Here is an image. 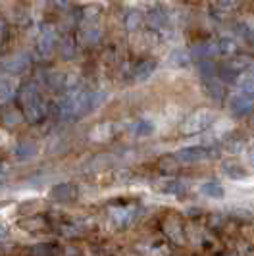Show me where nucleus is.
<instances>
[{"label": "nucleus", "instance_id": "nucleus-1", "mask_svg": "<svg viewBox=\"0 0 254 256\" xmlns=\"http://www.w3.org/2000/svg\"><path fill=\"white\" fill-rule=\"evenodd\" d=\"M16 104L22 110L24 122L37 126L42 120H46L48 104L40 94V89L35 81H24L16 90Z\"/></svg>", "mask_w": 254, "mask_h": 256}, {"label": "nucleus", "instance_id": "nucleus-2", "mask_svg": "<svg viewBox=\"0 0 254 256\" xmlns=\"http://www.w3.org/2000/svg\"><path fill=\"white\" fill-rule=\"evenodd\" d=\"M58 48V35L54 29H44L38 35L37 42H35V56L38 60H46L50 58L54 50Z\"/></svg>", "mask_w": 254, "mask_h": 256}, {"label": "nucleus", "instance_id": "nucleus-3", "mask_svg": "<svg viewBox=\"0 0 254 256\" xmlns=\"http://www.w3.org/2000/svg\"><path fill=\"white\" fill-rule=\"evenodd\" d=\"M0 124L6 129H16L24 124L22 110L16 102H2L0 104Z\"/></svg>", "mask_w": 254, "mask_h": 256}, {"label": "nucleus", "instance_id": "nucleus-4", "mask_svg": "<svg viewBox=\"0 0 254 256\" xmlns=\"http://www.w3.org/2000/svg\"><path fill=\"white\" fill-rule=\"evenodd\" d=\"M212 122H214V112H212V110H198V112H194V114L185 122L183 131H185V133H198V131H202V129L208 128Z\"/></svg>", "mask_w": 254, "mask_h": 256}, {"label": "nucleus", "instance_id": "nucleus-5", "mask_svg": "<svg viewBox=\"0 0 254 256\" xmlns=\"http://www.w3.org/2000/svg\"><path fill=\"white\" fill-rule=\"evenodd\" d=\"M50 198L58 200V202H74L79 198V187L76 183H70V181L56 183L50 189Z\"/></svg>", "mask_w": 254, "mask_h": 256}, {"label": "nucleus", "instance_id": "nucleus-6", "mask_svg": "<svg viewBox=\"0 0 254 256\" xmlns=\"http://www.w3.org/2000/svg\"><path fill=\"white\" fill-rule=\"evenodd\" d=\"M214 154L210 152V148H204V146H185L178 150L176 158L183 164H194V162H202L204 158H210Z\"/></svg>", "mask_w": 254, "mask_h": 256}, {"label": "nucleus", "instance_id": "nucleus-7", "mask_svg": "<svg viewBox=\"0 0 254 256\" xmlns=\"http://www.w3.org/2000/svg\"><path fill=\"white\" fill-rule=\"evenodd\" d=\"M135 218V208L131 206H120V208H112L110 210V220L118 228H127Z\"/></svg>", "mask_w": 254, "mask_h": 256}, {"label": "nucleus", "instance_id": "nucleus-8", "mask_svg": "<svg viewBox=\"0 0 254 256\" xmlns=\"http://www.w3.org/2000/svg\"><path fill=\"white\" fill-rule=\"evenodd\" d=\"M190 56H194V58H202V60H208V58H214L218 54H222L220 52V44H218L216 40H208V42H200V44H196V46H192L189 50Z\"/></svg>", "mask_w": 254, "mask_h": 256}, {"label": "nucleus", "instance_id": "nucleus-9", "mask_svg": "<svg viewBox=\"0 0 254 256\" xmlns=\"http://www.w3.org/2000/svg\"><path fill=\"white\" fill-rule=\"evenodd\" d=\"M254 108V104L250 98H246V96H242V94H233L231 98H229V110L233 112L235 116H246L250 114Z\"/></svg>", "mask_w": 254, "mask_h": 256}, {"label": "nucleus", "instance_id": "nucleus-10", "mask_svg": "<svg viewBox=\"0 0 254 256\" xmlns=\"http://www.w3.org/2000/svg\"><path fill=\"white\" fill-rule=\"evenodd\" d=\"M14 156L18 160H29L33 156H37V142L24 139V141H18L14 146Z\"/></svg>", "mask_w": 254, "mask_h": 256}, {"label": "nucleus", "instance_id": "nucleus-11", "mask_svg": "<svg viewBox=\"0 0 254 256\" xmlns=\"http://www.w3.org/2000/svg\"><path fill=\"white\" fill-rule=\"evenodd\" d=\"M27 68H29V58H27V54H18V56L10 58V60L4 64V70H6L8 74H14V76L26 74Z\"/></svg>", "mask_w": 254, "mask_h": 256}, {"label": "nucleus", "instance_id": "nucleus-12", "mask_svg": "<svg viewBox=\"0 0 254 256\" xmlns=\"http://www.w3.org/2000/svg\"><path fill=\"white\" fill-rule=\"evenodd\" d=\"M154 131H156V126H154L152 120H137L129 128V133L133 137H150Z\"/></svg>", "mask_w": 254, "mask_h": 256}, {"label": "nucleus", "instance_id": "nucleus-13", "mask_svg": "<svg viewBox=\"0 0 254 256\" xmlns=\"http://www.w3.org/2000/svg\"><path fill=\"white\" fill-rule=\"evenodd\" d=\"M154 70H156L154 60H142L133 68V77H135V81H146L154 74Z\"/></svg>", "mask_w": 254, "mask_h": 256}, {"label": "nucleus", "instance_id": "nucleus-14", "mask_svg": "<svg viewBox=\"0 0 254 256\" xmlns=\"http://www.w3.org/2000/svg\"><path fill=\"white\" fill-rule=\"evenodd\" d=\"M58 52L64 60H72L77 52V42L74 37H64L58 38Z\"/></svg>", "mask_w": 254, "mask_h": 256}, {"label": "nucleus", "instance_id": "nucleus-15", "mask_svg": "<svg viewBox=\"0 0 254 256\" xmlns=\"http://www.w3.org/2000/svg\"><path fill=\"white\" fill-rule=\"evenodd\" d=\"M200 194L204 196H208V198H224V194H226V189L222 187V183H218V181H206L200 185Z\"/></svg>", "mask_w": 254, "mask_h": 256}, {"label": "nucleus", "instance_id": "nucleus-16", "mask_svg": "<svg viewBox=\"0 0 254 256\" xmlns=\"http://www.w3.org/2000/svg\"><path fill=\"white\" fill-rule=\"evenodd\" d=\"M222 172L228 176L229 180H233V181H241V180H246V178H248V172H246L242 166H239V164H233V162L222 164Z\"/></svg>", "mask_w": 254, "mask_h": 256}, {"label": "nucleus", "instance_id": "nucleus-17", "mask_svg": "<svg viewBox=\"0 0 254 256\" xmlns=\"http://www.w3.org/2000/svg\"><path fill=\"white\" fill-rule=\"evenodd\" d=\"M16 83L8 77H2L0 79V100L2 102H10V98L16 96Z\"/></svg>", "mask_w": 254, "mask_h": 256}, {"label": "nucleus", "instance_id": "nucleus-18", "mask_svg": "<svg viewBox=\"0 0 254 256\" xmlns=\"http://www.w3.org/2000/svg\"><path fill=\"white\" fill-rule=\"evenodd\" d=\"M237 81V85H239V89H241V94L242 96H246V98H254V77H246L244 74L235 79Z\"/></svg>", "mask_w": 254, "mask_h": 256}, {"label": "nucleus", "instance_id": "nucleus-19", "mask_svg": "<svg viewBox=\"0 0 254 256\" xmlns=\"http://www.w3.org/2000/svg\"><path fill=\"white\" fill-rule=\"evenodd\" d=\"M204 90L214 100H222V96H224V87H222V83L218 79H206L204 81Z\"/></svg>", "mask_w": 254, "mask_h": 256}, {"label": "nucleus", "instance_id": "nucleus-20", "mask_svg": "<svg viewBox=\"0 0 254 256\" xmlns=\"http://www.w3.org/2000/svg\"><path fill=\"white\" fill-rule=\"evenodd\" d=\"M79 40L83 44H87V46H92V44H96L100 40V31L96 27H87V29H83L79 33Z\"/></svg>", "mask_w": 254, "mask_h": 256}, {"label": "nucleus", "instance_id": "nucleus-21", "mask_svg": "<svg viewBox=\"0 0 254 256\" xmlns=\"http://www.w3.org/2000/svg\"><path fill=\"white\" fill-rule=\"evenodd\" d=\"M170 66H185L190 62V54L189 50H185V48H178V50H174L170 54Z\"/></svg>", "mask_w": 254, "mask_h": 256}, {"label": "nucleus", "instance_id": "nucleus-22", "mask_svg": "<svg viewBox=\"0 0 254 256\" xmlns=\"http://www.w3.org/2000/svg\"><path fill=\"white\" fill-rule=\"evenodd\" d=\"M112 135V124H100L90 131V139L92 141H106Z\"/></svg>", "mask_w": 254, "mask_h": 256}, {"label": "nucleus", "instance_id": "nucleus-23", "mask_svg": "<svg viewBox=\"0 0 254 256\" xmlns=\"http://www.w3.org/2000/svg\"><path fill=\"white\" fill-rule=\"evenodd\" d=\"M146 22H148V26L154 27V29H160V27L168 26V16H166V12H160V10H156V12L148 14Z\"/></svg>", "mask_w": 254, "mask_h": 256}, {"label": "nucleus", "instance_id": "nucleus-24", "mask_svg": "<svg viewBox=\"0 0 254 256\" xmlns=\"http://www.w3.org/2000/svg\"><path fill=\"white\" fill-rule=\"evenodd\" d=\"M124 24H126V29L135 31V29L140 27V24H142V16H140V12H137V10H131V12H127Z\"/></svg>", "mask_w": 254, "mask_h": 256}, {"label": "nucleus", "instance_id": "nucleus-25", "mask_svg": "<svg viewBox=\"0 0 254 256\" xmlns=\"http://www.w3.org/2000/svg\"><path fill=\"white\" fill-rule=\"evenodd\" d=\"M198 72H200V76L206 77V79H216L218 68H216V64L210 62V60H200V62H198Z\"/></svg>", "mask_w": 254, "mask_h": 256}, {"label": "nucleus", "instance_id": "nucleus-26", "mask_svg": "<svg viewBox=\"0 0 254 256\" xmlns=\"http://www.w3.org/2000/svg\"><path fill=\"white\" fill-rule=\"evenodd\" d=\"M162 191L164 192H170V194H174V196H183L185 194V185L181 183V181H168L164 187H162Z\"/></svg>", "mask_w": 254, "mask_h": 256}, {"label": "nucleus", "instance_id": "nucleus-27", "mask_svg": "<svg viewBox=\"0 0 254 256\" xmlns=\"http://www.w3.org/2000/svg\"><path fill=\"white\" fill-rule=\"evenodd\" d=\"M166 231H168V235H170L172 239H176L179 244L183 243V235H181V226H179V222L170 220V222L166 224Z\"/></svg>", "mask_w": 254, "mask_h": 256}, {"label": "nucleus", "instance_id": "nucleus-28", "mask_svg": "<svg viewBox=\"0 0 254 256\" xmlns=\"http://www.w3.org/2000/svg\"><path fill=\"white\" fill-rule=\"evenodd\" d=\"M218 44H220V52L222 54H229V52H233L237 48V44H235V40L233 38H222V40H218Z\"/></svg>", "mask_w": 254, "mask_h": 256}, {"label": "nucleus", "instance_id": "nucleus-29", "mask_svg": "<svg viewBox=\"0 0 254 256\" xmlns=\"http://www.w3.org/2000/svg\"><path fill=\"white\" fill-rule=\"evenodd\" d=\"M242 148H244V142L242 141H231L226 144V150L231 154H237V152H242Z\"/></svg>", "mask_w": 254, "mask_h": 256}, {"label": "nucleus", "instance_id": "nucleus-30", "mask_svg": "<svg viewBox=\"0 0 254 256\" xmlns=\"http://www.w3.org/2000/svg\"><path fill=\"white\" fill-rule=\"evenodd\" d=\"M8 38V26L4 20H0V46L4 44V40Z\"/></svg>", "mask_w": 254, "mask_h": 256}, {"label": "nucleus", "instance_id": "nucleus-31", "mask_svg": "<svg viewBox=\"0 0 254 256\" xmlns=\"http://www.w3.org/2000/svg\"><path fill=\"white\" fill-rule=\"evenodd\" d=\"M244 76H246V77H254V62L248 66L246 70H244Z\"/></svg>", "mask_w": 254, "mask_h": 256}, {"label": "nucleus", "instance_id": "nucleus-32", "mask_svg": "<svg viewBox=\"0 0 254 256\" xmlns=\"http://www.w3.org/2000/svg\"><path fill=\"white\" fill-rule=\"evenodd\" d=\"M6 233H8V230H6V226H4V224H0V237H4Z\"/></svg>", "mask_w": 254, "mask_h": 256}, {"label": "nucleus", "instance_id": "nucleus-33", "mask_svg": "<svg viewBox=\"0 0 254 256\" xmlns=\"http://www.w3.org/2000/svg\"><path fill=\"white\" fill-rule=\"evenodd\" d=\"M248 158H250V162H252V166H254V150L250 152V156H248Z\"/></svg>", "mask_w": 254, "mask_h": 256}, {"label": "nucleus", "instance_id": "nucleus-34", "mask_svg": "<svg viewBox=\"0 0 254 256\" xmlns=\"http://www.w3.org/2000/svg\"><path fill=\"white\" fill-rule=\"evenodd\" d=\"M228 256H235V254H228Z\"/></svg>", "mask_w": 254, "mask_h": 256}]
</instances>
